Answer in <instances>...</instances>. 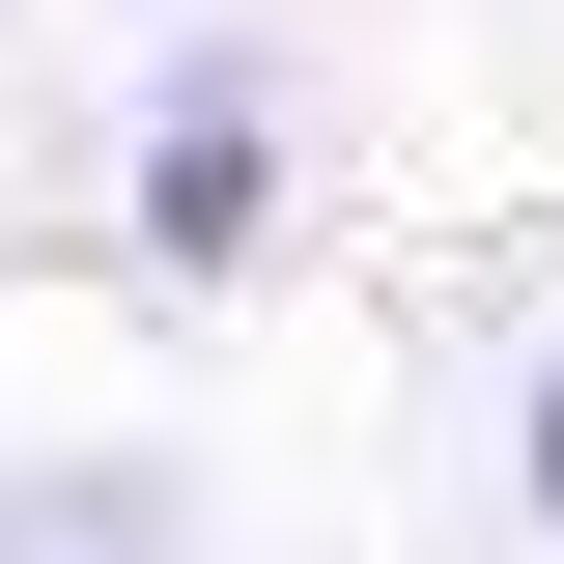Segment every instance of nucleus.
Masks as SVG:
<instances>
[{"instance_id":"nucleus-1","label":"nucleus","mask_w":564,"mask_h":564,"mask_svg":"<svg viewBox=\"0 0 564 564\" xmlns=\"http://www.w3.org/2000/svg\"><path fill=\"white\" fill-rule=\"evenodd\" d=\"M282 254V113L254 57H170V113H141V282H254Z\"/></svg>"},{"instance_id":"nucleus-2","label":"nucleus","mask_w":564,"mask_h":564,"mask_svg":"<svg viewBox=\"0 0 564 564\" xmlns=\"http://www.w3.org/2000/svg\"><path fill=\"white\" fill-rule=\"evenodd\" d=\"M0 564H198V508L141 480V452H29L0 480Z\"/></svg>"},{"instance_id":"nucleus-3","label":"nucleus","mask_w":564,"mask_h":564,"mask_svg":"<svg viewBox=\"0 0 564 564\" xmlns=\"http://www.w3.org/2000/svg\"><path fill=\"white\" fill-rule=\"evenodd\" d=\"M536 508H564V367H536Z\"/></svg>"}]
</instances>
